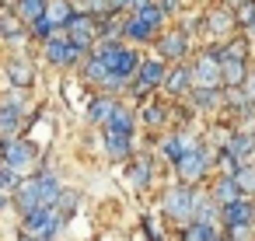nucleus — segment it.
<instances>
[{"label":"nucleus","instance_id":"f257e3e1","mask_svg":"<svg viewBox=\"0 0 255 241\" xmlns=\"http://www.w3.org/2000/svg\"><path fill=\"white\" fill-rule=\"evenodd\" d=\"M98 56H105V63H109V70H112V81H109V88H119L133 70H136V53H129V49H119V46H112V42H105L102 49H98Z\"/></svg>","mask_w":255,"mask_h":241},{"label":"nucleus","instance_id":"f03ea898","mask_svg":"<svg viewBox=\"0 0 255 241\" xmlns=\"http://www.w3.org/2000/svg\"><path fill=\"white\" fill-rule=\"evenodd\" d=\"M192 81H196L199 88H217V84H224V56H217V53H206V56L196 63V70H192Z\"/></svg>","mask_w":255,"mask_h":241},{"label":"nucleus","instance_id":"7ed1b4c3","mask_svg":"<svg viewBox=\"0 0 255 241\" xmlns=\"http://www.w3.org/2000/svg\"><path fill=\"white\" fill-rule=\"evenodd\" d=\"M164 213L175 217V220H189V217L196 213V196H192V189H171V192L164 196Z\"/></svg>","mask_w":255,"mask_h":241},{"label":"nucleus","instance_id":"20e7f679","mask_svg":"<svg viewBox=\"0 0 255 241\" xmlns=\"http://www.w3.org/2000/svg\"><path fill=\"white\" fill-rule=\"evenodd\" d=\"M46 60L56 63V67H70L81 60V49L70 42V39H49L46 42Z\"/></svg>","mask_w":255,"mask_h":241},{"label":"nucleus","instance_id":"39448f33","mask_svg":"<svg viewBox=\"0 0 255 241\" xmlns=\"http://www.w3.org/2000/svg\"><path fill=\"white\" fill-rule=\"evenodd\" d=\"M14 206L21 213H32L35 206H42V189H39V178H25L18 189H14Z\"/></svg>","mask_w":255,"mask_h":241},{"label":"nucleus","instance_id":"423d86ee","mask_svg":"<svg viewBox=\"0 0 255 241\" xmlns=\"http://www.w3.org/2000/svg\"><path fill=\"white\" fill-rule=\"evenodd\" d=\"M18 126H21V102H18V95H11L4 102V109H0V133H4V140H14Z\"/></svg>","mask_w":255,"mask_h":241},{"label":"nucleus","instance_id":"0eeeda50","mask_svg":"<svg viewBox=\"0 0 255 241\" xmlns=\"http://www.w3.org/2000/svg\"><path fill=\"white\" fill-rule=\"evenodd\" d=\"M67 39H70L77 49H88V46L95 42V25H91V18L74 14V21L67 25Z\"/></svg>","mask_w":255,"mask_h":241},{"label":"nucleus","instance_id":"6e6552de","mask_svg":"<svg viewBox=\"0 0 255 241\" xmlns=\"http://www.w3.org/2000/svg\"><path fill=\"white\" fill-rule=\"evenodd\" d=\"M178 175L185 178V182H196V178H203L206 175V154L196 147V150H189L182 161H178Z\"/></svg>","mask_w":255,"mask_h":241},{"label":"nucleus","instance_id":"1a4fd4ad","mask_svg":"<svg viewBox=\"0 0 255 241\" xmlns=\"http://www.w3.org/2000/svg\"><path fill=\"white\" fill-rule=\"evenodd\" d=\"M255 220V206L248 199H234L224 206V224L227 227H241V224H252Z\"/></svg>","mask_w":255,"mask_h":241},{"label":"nucleus","instance_id":"9d476101","mask_svg":"<svg viewBox=\"0 0 255 241\" xmlns=\"http://www.w3.org/2000/svg\"><path fill=\"white\" fill-rule=\"evenodd\" d=\"M35 157V147L32 143H18V140H4V161L14 164V168H28Z\"/></svg>","mask_w":255,"mask_h":241},{"label":"nucleus","instance_id":"9b49d317","mask_svg":"<svg viewBox=\"0 0 255 241\" xmlns=\"http://www.w3.org/2000/svg\"><path fill=\"white\" fill-rule=\"evenodd\" d=\"M161 81H164V67H161V60H147V63H140L136 95H140V91H147V88H154V84H161Z\"/></svg>","mask_w":255,"mask_h":241},{"label":"nucleus","instance_id":"f8f14e48","mask_svg":"<svg viewBox=\"0 0 255 241\" xmlns=\"http://www.w3.org/2000/svg\"><path fill=\"white\" fill-rule=\"evenodd\" d=\"M213 199H217L220 206H227V203L241 199V185H238V178H234V175H224V178L213 185Z\"/></svg>","mask_w":255,"mask_h":241},{"label":"nucleus","instance_id":"ddd939ff","mask_svg":"<svg viewBox=\"0 0 255 241\" xmlns=\"http://www.w3.org/2000/svg\"><path fill=\"white\" fill-rule=\"evenodd\" d=\"M7 77H11L14 88H28V84L35 81V70H32L28 60H11V63H7Z\"/></svg>","mask_w":255,"mask_h":241},{"label":"nucleus","instance_id":"4468645a","mask_svg":"<svg viewBox=\"0 0 255 241\" xmlns=\"http://www.w3.org/2000/svg\"><path fill=\"white\" fill-rule=\"evenodd\" d=\"M245 81H248V74H245V60L224 53V84L238 88V84H245Z\"/></svg>","mask_w":255,"mask_h":241},{"label":"nucleus","instance_id":"2eb2a0df","mask_svg":"<svg viewBox=\"0 0 255 241\" xmlns=\"http://www.w3.org/2000/svg\"><path fill=\"white\" fill-rule=\"evenodd\" d=\"M105 150H109V157H126L129 154V133H123V129H105Z\"/></svg>","mask_w":255,"mask_h":241},{"label":"nucleus","instance_id":"dca6fc26","mask_svg":"<svg viewBox=\"0 0 255 241\" xmlns=\"http://www.w3.org/2000/svg\"><path fill=\"white\" fill-rule=\"evenodd\" d=\"M154 28H157V25H150V21H147L143 14H133V18L126 21L123 35H126V39H136V42H147V35H150Z\"/></svg>","mask_w":255,"mask_h":241},{"label":"nucleus","instance_id":"f3484780","mask_svg":"<svg viewBox=\"0 0 255 241\" xmlns=\"http://www.w3.org/2000/svg\"><path fill=\"white\" fill-rule=\"evenodd\" d=\"M217 217H224V206H217V203L206 199V196H196V220L217 227Z\"/></svg>","mask_w":255,"mask_h":241},{"label":"nucleus","instance_id":"a211bd4d","mask_svg":"<svg viewBox=\"0 0 255 241\" xmlns=\"http://www.w3.org/2000/svg\"><path fill=\"white\" fill-rule=\"evenodd\" d=\"M46 21L56 28V25H70L74 21V11L67 0H49V7H46Z\"/></svg>","mask_w":255,"mask_h":241},{"label":"nucleus","instance_id":"6ab92c4d","mask_svg":"<svg viewBox=\"0 0 255 241\" xmlns=\"http://www.w3.org/2000/svg\"><path fill=\"white\" fill-rule=\"evenodd\" d=\"M46 7H49V0H18V18L35 25L39 18H46Z\"/></svg>","mask_w":255,"mask_h":241},{"label":"nucleus","instance_id":"aec40b11","mask_svg":"<svg viewBox=\"0 0 255 241\" xmlns=\"http://www.w3.org/2000/svg\"><path fill=\"white\" fill-rule=\"evenodd\" d=\"M112 112H116V102H112V98H95V102L88 105V119H91V122H102V126L112 119Z\"/></svg>","mask_w":255,"mask_h":241},{"label":"nucleus","instance_id":"412c9836","mask_svg":"<svg viewBox=\"0 0 255 241\" xmlns=\"http://www.w3.org/2000/svg\"><path fill=\"white\" fill-rule=\"evenodd\" d=\"M185 49H189V42H185V35H182V32H171L168 39H161V56H171V60H178Z\"/></svg>","mask_w":255,"mask_h":241},{"label":"nucleus","instance_id":"4be33fe9","mask_svg":"<svg viewBox=\"0 0 255 241\" xmlns=\"http://www.w3.org/2000/svg\"><path fill=\"white\" fill-rule=\"evenodd\" d=\"M39 189H42V206H56V199H60V185H56V178H53L49 171L39 175Z\"/></svg>","mask_w":255,"mask_h":241},{"label":"nucleus","instance_id":"5701e85b","mask_svg":"<svg viewBox=\"0 0 255 241\" xmlns=\"http://www.w3.org/2000/svg\"><path fill=\"white\" fill-rule=\"evenodd\" d=\"M189 81H192V74H189L185 67H178V70H171V77L164 81V84H168V95H182V91L189 88Z\"/></svg>","mask_w":255,"mask_h":241},{"label":"nucleus","instance_id":"b1692460","mask_svg":"<svg viewBox=\"0 0 255 241\" xmlns=\"http://www.w3.org/2000/svg\"><path fill=\"white\" fill-rule=\"evenodd\" d=\"M105 129H123V133H133V112H126V109H119V105H116L112 119L105 122Z\"/></svg>","mask_w":255,"mask_h":241},{"label":"nucleus","instance_id":"393cba45","mask_svg":"<svg viewBox=\"0 0 255 241\" xmlns=\"http://www.w3.org/2000/svg\"><path fill=\"white\" fill-rule=\"evenodd\" d=\"M227 150H231V154H234V157L241 161V157H248V154L255 150V136L241 133V136H234V140H231V147H227Z\"/></svg>","mask_w":255,"mask_h":241},{"label":"nucleus","instance_id":"a878e982","mask_svg":"<svg viewBox=\"0 0 255 241\" xmlns=\"http://www.w3.org/2000/svg\"><path fill=\"white\" fill-rule=\"evenodd\" d=\"M147 182H150V161H140L129 171V189H147Z\"/></svg>","mask_w":255,"mask_h":241},{"label":"nucleus","instance_id":"bb28decb","mask_svg":"<svg viewBox=\"0 0 255 241\" xmlns=\"http://www.w3.org/2000/svg\"><path fill=\"white\" fill-rule=\"evenodd\" d=\"M185 241H213V227L203 224V220H196V224L185 227Z\"/></svg>","mask_w":255,"mask_h":241},{"label":"nucleus","instance_id":"cd10ccee","mask_svg":"<svg viewBox=\"0 0 255 241\" xmlns=\"http://www.w3.org/2000/svg\"><path fill=\"white\" fill-rule=\"evenodd\" d=\"M234 178H238L241 192H255V168H252V164H241V168L234 171Z\"/></svg>","mask_w":255,"mask_h":241},{"label":"nucleus","instance_id":"c85d7f7f","mask_svg":"<svg viewBox=\"0 0 255 241\" xmlns=\"http://www.w3.org/2000/svg\"><path fill=\"white\" fill-rule=\"evenodd\" d=\"M18 185H21L18 168H14V164H4V171H0V189H4V192H14Z\"/></svg>","mask_w":255,"mask_h":241},{"label":"nucleus","instance_id":"c756f323","mask_svg":"<svg viewBox=\"0 0 255 241\" xmlns=\"http://www.w3.org/2000/svg\"><path fill=\"white\" fill-rule=\"evenodd\" d=\"M77 203H81V196H77V192H60V199H56V206H60V213H63V217H70V213L77 210Z\"/></svg>","mask_w":255,"mask_h":241},{"label":"nucleus","instance_id":"7c9ffc66","mask_svg":"<svg viewBox=\"0 0 255 241\" xmlns=\"http://www.w3.org/2000/svg\"><path fill=\"white\" fill-rule=\"evenodd\" d=\"M4 32H7L11 42H21V28L14 25V18H4Z\"/></svg>","mask_w":255,"mask_h":241},{"label":"nucleus","instance_id":"2f4dec72","mask_svg":"<svg viewBox=\"0 0 255 241\" xmlns=\"http://www.w3.org/2000/svg\"><path fill=\"white\" fill-rule=\"evenodd\" d=\"M213 32H220V28H231V14H213Z\"/></svg>","mask_w":255,"mask_h":241},{"label":"nucleus","instance_id":"473e14b6","mask_svg":"<svg viewBox=\"0 0 255 241\" xmlns=\"http://www.w3.org/2000/svg\"><path fill=\"white\" fill-rule=\"evenodd\" d=\"M143 119H147L150 126H157V122L164 119V112H161V109H147V112H143Z\"/></svg>","mask_w":255,"mask_h":241},{"label":"nucleus","instance_id":"72a5a7b5","mask_svg":"<svg viewBox=\"0 0 255 241\" xmlns=\"http://www.w3.org/2000/svg\"><path fill=\"white\" fill-rule=\"evenodd\" d=\"M231 238H234V241H245V238H248V224H241V227H231Z\"/></svg>","mask_w":255,"mask_h":241},{"label":"nucleus","instance_id":"f704fd0d","mask_svg":"<svg viewBox=\"0 0 255 241\" xmlns=\"http://www.w3.org/2000/svg\"><path fill=\"white\" fill-rule=\"evenodd\" d=\"M133 0H109V11H126Z\"/></svg>","mask_w":255,"mask_h":241},{"label":"nucleus","instance_id":"c9c22d12","mask_svg":"<svg viewBox=\"0 0 255 241\" xmlns=\"http://www.w3.org/2000/svg\"><path fill=\"white\" fill-rule=\"evenodd\" d=\"M245 95H248V102H255V74L245 81Z\"/></svg>","mask_w":255,"mask_h":241},{"label":"nucleus","instance_id":"e433bc0d","mask_svg":"<svg viewBox=\"0 0 255 241\" xmlns=\"http://www.w3.org/2000/svg\"><path fill=\"white\" fill-rule=\"evenodd\" d=\"M161 11H164V14H171V11H178V0H161Z\"/></svg>","mask_w":255,"mask_h":241},{"label":"nucleus","instance_id":"4c0bfd02","mask_svg":"<svg viewBox=\"0 0 255 241\" xmlns=\"http://www.w3.org/2000/svg\"><path fill=\"white\" fill-rule=\"evenodd\" d=\"M129 7H133V11H143V7H147V0H133Z\"/></svg>","mask_w":255,"mask_h":241},{"label":"nucleus","instance_id":"58836bf2","mask_svg":"<svg viewBox=\"0 0 255 241\" xmlns=\"http://www.w3.org/2000/svg\"><path fill=\"white\" fill-rule=\"evenodd\" d=\"M21 241H32V238H21Z\"/></svg>","mask_w":255,"mask_h":241}]
</instances>
